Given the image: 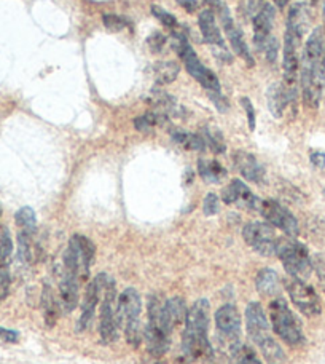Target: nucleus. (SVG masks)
<instances>
[{"mask_svg": "<svg viewBox=\"0 0 325 364\" xmlns=\"http://www.w3.org/2000/svg\"><path fill=\"white\" fill-rule=\"evenodd\" d=\"M219 197L216 193H207L203 203V211L206 216H214V214L219 213Z\"/></svg>", "mask_w": 325, "mask_h": 364, "instance_id": "obj_42", "label": "nucleus"}, {"mask_svg": "<svg viewBox=\"0 0 325 364\" xmlns=\"http://www.w3.org/2000/svg\"><path fill=\"white\" fill-rule=\"evenodd\" d=\"M272 21H275V6L270 4L262 5V9L253 16V42L263 50L266 38L271 36Z\"/></svg>", "mask_w": 325, "mask_h": 364, "instance_id": "obj_19", "label": "nucleus"}, {"mask_svg": "<svg viewBox=\"0 0 325 364\" xmlns=\"http://www.w3.org/2000/svg\"><path fill=\"white\" fill-rule=\"evenodd\" d=\"M165 309H166V316L169 323H171V326H179V324L185 323V318H187V304L182 297H172L166 301L165 304Z\"/></svg>", "mask_w": 325, "mask_h": 364, "instance_id": "obj_29", "label": "nucleus"}, {"mask_svg": "<svg viewBox=\"0 0 325 364\" xmlns=\"http://www.w3.org/2000/svg\"><path fill=\"white\" fill-rule=\"evenodd\" d=\"M233 161H235L236 170L243 174V178L250 182H262L265 178V168L262 164L244 151H236L233 154Z\"/></svg>", "mask_w": 325, "mask_h": 364, "instance_id": "obj_20", "label": "nucleus"}, {"mask_svg": "<svg viewBox=\"0 0 325 364\" xmlns=\"http://www.w3.org/2000/svg\"><path fill=\"white\" fill-rule=\"evenodd\" d=\"M243 237L246 243L253 251H257L262 256H276V248L279 238L272 225L265 223H249L243 230Z\"/></svg>", "mask_w": 325, "mask_h": 364, "instance_id": "obj_10", "label": "nucleus"}, {"mask_svg": "<svg viewBox=\"0 0 325 364\" xmlns=\"http://www.w3.org/2000/svg\"><path fill=\"white\" fill-rule=\"evenodd\" d=\"M201 136L204 138L206 147H209L214 154H224L226 151L222 133L216 127H204L201 129Z\"/></svg>", "mask_w": 325, "mask_h": 364, "instance_id": "obj_31", "label": "nucleus"}, {"mask_svg": "<svg viewBox=\"0 0 325 364\" xmlns=\"http://www.w3.org/2000/svg\"><path fill=\"white\" fill-rule=\"evenodd\" d=\"M166 42H167V37L165 34H161V32H155V34H152L147 38V45L150 47L153 53H160V51L165 48Z\"/></svg>", "mask_w": 325, "mask_h": 364, "instance_id": "obj_41", "label": "nucleus"}, {"mask_svg": "<svg viewBox=\"0 0 325 364\" xmlns=\"http://www.w3.org/2000/svg\"><path fill=\"white\" fill-rule=\"evenodd\" d=\"M13 255V242L9 229L0 232V269H9Z\"/></svg>", "mask_w": 325, "mask_h": 364, "instance_id": "obj_33", "label": "nucleus"}, {"mask_svg": "<svg viewBox=\"0 0 325 364\" xmlns=\"http://www.w3.org/2000/svg\"><path fill=\"white\" fill-rule=\"evenodd\" d=\"M199 28L203 32L204 41L212 47H225L224 37L220 34V29L216 23V15L212 10H204L199 15Z\"/></svg>", "mask_w": 325, "mask_h": 364, "instance_id": "obj_23", "label": "nucleus"}, {"mask_svg": "<svg viewBox=\"0 0 325 364\" xmlns=\"http://www.w3.org/2000/svg\"><path fill=\"white\" fill-rule=\"evenodd\" d=\"M15 220H16V225L19 227V232H26L29 233V235H34L35 227H37V218L32 208L29 206L21 208V210L16 213Z\"/></svg>", "mask_w": 325, "mask_h": 364, "instance_id": "obj_32", "label": "nucleus"}, {"mask_svg": "<svg viewBox=\"0 0 325 364\" xmlns=\"http://www.w3.org/2000/svg\"><path fill=\"white\" fill-rule=\"evenodd\" d=\"M172 48L175 53L179 55L180 60L184 61L187 70L192 74L193 79L198 83H201V87L206 88L207 91H216V93H220V82L217 79V75L214 74L211 69H207L201 64L199 58L192 48V45L188 43V38L185 37V34H182V32H174Z\"/></svg>", "mask_w": 325, "mask_h": 364, "instance_id": "obj_4", "label": "nucleus"}, {"mask_svg": "<svg viewBox=\"0 0 325 364\" xmlns=\"http://www.w3.org/2000/svg\"><path fill=\"white\" fill-rule=\"evenodd\" d=\"M198 171L206 182L209 184H219L226 176V171L224 170V166L219 164L216 160H199L198 161Z\"/></svg>", "mask_w": 325, "mask_h": 364, "instance_id": "obj_28", "label": "nucleus"}, {"mask_svg": "<svg viewBox=\"0 0 325 364\" xmlns=\"http://www.w3.org/2000/svg\"><path fill=\"white\" fill-rule=\"evenodd\" d=\"M324 193H325V191H324Z\"/></svg>", "mask_w": 325, "mask_h": 364, "instance_id": "obj_55", "label": "nucleus"}, {"mask_svg": "<svg viewBox=\"0 0 325 364\" xmlns=\"http://www.w3.org/2000/svg\"><path fill=\"white\" fill-rule=\"evenodd\" d=\"M263 50H265V56L266 60L270 63H276L277 60V51H279V42L275 36H270L266 38V42L263 45Z\"/></svg>", "mask_w": 325, "mask_h": 364, "instance_id": "obj_40", "label": "nucleus"}, {"mask_svg": "<svg viewBox=\"0 0 325 364\" xmlns=\"http://www.w3.org/2000/svg\"><path fill=\"white\" fill-rule=\"evenodd\" d=\"M155 125H158L157 114L155 112H147L145 115H141L134 120L136 129H139V132H142V133H148Z\"/></svg>", "mask_w": 325, "mask_h": 364, "instance_id": "obj_36", "label": "nucleus"}, {"mask_svg": "<svg viewBox=\"0 0 325 364\" xmlns=\"http://www.w3.org/2000/svg\"><path fill=\"white\" fill-rule=\"evenodd\" d=\"M141 297L139 292L134 288H128L120 294L119 301H116V314H119L120 326L125 323L139 320L141 318Z\"/></svg>", "mask_w": 325, "mask_h": 364, "instance_id": "obj_17", "label": "nucleus"}, {"mask_svg": "<svg viewBox=\"0 0 325 364\" xmlns=\"http://www.w3.org/2000/svg\"><path fill=\"white\" fill-rule=\"evenodd\" d=\"M216 326L220 343L233 352L241 343V316L235 305H224L216 311Z\"/></svg>", "mask_w": 325, "mask_h": 364, "instance_id": "obj_9", "label": "nucleus"}, {"mask_svg": "<svg viewBox=\"0 0 325 364\" xmlns=\"http://www.w3.org/2000/svg\"><path fill=\"white\" fill-rule=\"evenodd\" d=\"M257 291L263 297H275L281 291V279H279L277 273L271 269H263L258 272L255 279Z\"/></svg>", "mask_w": 325, "mask_h": 364, "instance_id": "obj_24", "label": "nucleus"}, {"mask_svg": "<svg viewBox=\"0 0 325 364\" xmlns=\"http://www.w3.org/2000/svg\"><path fill=\"white\" fill-rule=\"evenodd\" d=\"M276 256L281 259L285 272L292 278L307 279L313 272V259L309 257L307 246L289 238H279Z\"/></svg>", "mask_w": 325, "mask_h": 364, "instance_id": "obj_5", "label": "nucleus"}, {"mask_svg": "<svg viewBox=\"0 0 325 364\" xmlns=\"http://www.w3.org/2000/svg\"><path fill=\"white\" fill-rule=\"evenodd\" d=\"M152 73L157 83H160V85H166V83H171L177 79L180 66L179 63L175 61H160L152 68Z\"/></svg>", "mask_w": 325, "mask_h": 364, "instance_id": "obj_27", "label": "nucleus"}, {"mask_svg": "<svg viewBox=\"0 0 325 364\" xmlns=\"http://www.w3.org/2000/svg\"><path fill=\"white\" fill-rule=\"evenodd\" d=\"M165 304L158 296L148 297V324L144 328V341L153 356H162L171 346L174 328L166 316Z\"/></svg>", "mask_w": 325, "mask_h": 364, "instance_id": "obj_3", "label": "nucleus"}, {"mask_svg": "<svg viewBox=\"0 0 325 364\" xmlns=\"http://www.w3.org/2000/svg\"><path fill=\"white\" fill-rule=\"evenodd\" d=\"M260 352L265 356V361L268 364H284L285 363V355H284V350L281 348V346L272 339L265 341L263 343H260L258 346Z\"/></svg>", "mask_w": 325, "mask_h": 364, "instance_id": "obj_30", "label": "nucleus"}, {"mask_svg": "<svg viewBox=\"0 0 325 364\" xmlns=\"http://www.w3.org/2000/svg\"><path fill=\"white\" fill-rule=\"evenodd\" d=\"M311 161L317 168H325V154L324 152H313L311 154Z\"/></svg>", "mask_w": 325, "mask_h": 364, "instance_id": "obj_48", "label": "nucleus"}, {"mask_svg": "<svg viewBox=\"0 0 325 364\" xmlns=\"http://www.w3.org/2000/svg\"><path fill=\"white\" fill-rule=\"evenodd\" d=\"M209 302L199 299L187 311L185 329L182 334V356L185 361L212 358L209 342Z\"/></svg>", "mask_w": 325, "mask_h": 364, "instance_id": "obj_2", "label": "nucleus"}, {"mask_svg": "<svg viewBox=\"0 0 325 364\" xmlns=\"http://www.w3.org/2000/svg\"><path fill=\"white\" fill-rule=\"evenodd\" d=\"M241 104H243V107H244L246 114H247V122H249V129H250V132H253V129H255V110H253L252 102H250V100H247V97H243Z\"/></svg>", "mask_w": 325, "mask_h": 364, "instance_id": "obj_44", "label": "nucleus"}, {"mask_svg": "<svg viewBox=\"0 0 325 364\" xmlns=\"http://www.w3.org/2000/svg\"><path fill=\"white\" fill-rule=\"evenodd\" d=\"M275 4L282 9V6H285V5L289 4V0H275Z\"/></svg>", "mask_w": 325, "mask_h": 364, "instance_id": "obj_51", "label": "nucleus"}, {"mask_svg": "<svg viewBox=\"0 0 325 364\" xmlns=\"http://www.w3.org/2000/svg\"><path fill=\"white\" fill-rule=\"evenodd\" d=\"M233 356V364H262V361L258 360L257 353L249 346H239L231 352Z\"/></svg>", "mask_w": 325, "mask_h": 364, "instance_id": "obj_34", "label": "nucleus"}, {"mask_svg": "<svg viewBox=\"0 0 325 364\" xmlns=\"http://www.w3.org/2000/svg\"><path fill=\"white\" fill-rule=\"evenodd\" d=\"M18 257L21 262L28 264L32 257V235L26 232L18 233Z\"/></svg>", "mask_w": 325, "mask_h": 364, "instance_id": "obj_35", "label": "nucleus"}, {"mask_svg": "<svg viewBox=\"0 0 325 364\" xmlns=\"http://www.w3.org/2000/svg\"><path fill=\"white\" fill-rule=\"evenodd\" d=\"M19 341V334L16 331L0 328V342L4 343H16Z\"/></svg>", "mask_w": 325, "mask_h": 364, "instance_id": "obj_47", "label": "nucleus"}, {"mask_svg": "<svg viewBox=\"0 0 325 364\" xmlns=\"http://www.w3.org/2000/svg\"><path fill=\"white\" fill-rule=\"evenodd\" d=\"M10 292V272L9 269H0V302L5 301Z\"/></svg>", "mask_w": 325, "mask_h": 364, "instance_id": "obj_43", "label": "nucleus"}, {"mask_svg": "<svg viewBox=\"0 0 325 364\" xmlns=\"http://www.w3.org/2000/svg\"><path fill=\"white\" fill-rule=\"evenodd\" d=\"M96 256V246L89 238L74 235L70 238L66 252H64V269L74 272L80 283L89 278V269Z\"/></svg>", "mask_w": 325, "mask_h": 364, "instance_id": "obj_7", "label": "nucleus"}, {"mask_svg": "<svg viewBox=\"0 0 325 364\" xmlns=\"http://www.w3.org/2000/svg\"><path fill=\"white\" fill-rule=\"evenodd\" d=\"M217 13H219V16H220V21H222V24H224V29L226 32V37H228V41L231 43V48L235 50V53L241 56L243 60L247 64H249V66H253V58L250 55V50H249V47H247V43L244 41L243 32L236 28L235 21H233L228 6L222 5L217 10Z\"/></svg>", "mask_w": 325, "mask_h": 364, "instance_id": "obj_15", "label": "nucleus"}, {"mask_svg": "<svg viewBox=\"0 0 325 364\" xmlns=\"http://www.w3.org/2000/svg\"><path fill=\"white\" fill-rule=\"evenodd\" d=\"M266 97H268V106L272 117L281 119L285 107L290 104L282 83H272V85L268 88V91H266Z\"/></svg>", "mask_w": 325, "mask_h": 364, "instance_id": "obj_26", "label": "nucleus"}, {"mask_svg": "<svg viewBox=\"0 0 325 364\" xmlns=\"http://www.w3.org/2000/svg\"><path fill=\"white\" fill-rule=\"evenodd\" d=\"M324 18H325V0H324Z\"/></svg>", "mask_w": 325, "mask_h": 364, "instance_id": "obj_52", "label": "nucleus"}, {"mask_svg": "<svg viewBox=\"0 0 325 364\" xmlns=\"http://www.w3.org/2000/svg\"><path fill=\"white\" fill-rule=\"evenodd\" d=\"M106 273H101L97 275L93 282H89L87 284V289H84V296H83V302H82V314L79 318V323H77V331L82 333V331H87L91 323L94 320V314H96V307L97 302L104 292V284H106Z\"/></svg>", "mask_w": 325, "mask_h": 364, "instance_id": "obj_13", "label": "nucleus"}, {"mask_svg": "<svg viewBox=\"0 0 325 364\" xmlns=\"http://www.w3.org/2000/svg\"><path fill=\"white\" fill-rule=\"evenodd\" d=\"M285 288L290 296V301L294 302L295 307L307 316H317L322 311L321 299L317 292L307 284L303 279L289 278L285 282Z\"/></svg>", "mask_w": 325, "mask_h": 364, "instance_id": "obj_11", "label": "nucleus"}, {"mask_svg": "<svg viewBox=\"0 0 325 364\" xmlns=\"http://www.w3.org/2000/svg\"><path fill=\"white\" fill-rule=\"evenodd\" d=\"M182 146H184L185 149H188V151H198V152H201V151H204V149H206V142H204L203 136H201V133L199 134L187 133V138H185L184 144H182Z\"/></svg>", "mask_w": 325, "mask_h": 364, "instance_id": "obj_37", "label": "nucleus"}, {"mask_svg": "<svg viewBox=\"0 0 325 364\" xmlns=\"http://www.w3.org/2000/svg\"><path fill=\"white\" fill-rule=\"evenodd\" d=\"M0 216H2V206H0Z\"/></svg>", "mask_w": 325, "mask_h": 364, "instance_id": "obj_53", "label": "nucleus"}, {"mask_svg": "<svg viewBox=\"0 0 325 364\" xmlns=\"http://www.w3.org/2000/svg\"><path fill=\"white\" fill-rule=\"evenodd\" d=\"M204 2L207 4V5H211V9H212V11H217L220 6H222L224 4H222V0H204Z\"/></svg>", "mask_w": 325, "mask_h": 364, "instance_id": "obj_50", "label": "nucleus"}, {"mask_svg": "<svg viewBox=\"0 0 325 364\" xmlns=\"http://www.w3.org/2000/svg\"><path fill=\"white\" fill-rule=\"evenodd\" d=\"M222 200L226 205H238L244 208V210L253 211H258L260 203H262V200H258L255 195L250 192V188L239 179L231 181L230 186H226L224 188Z\"/></svg>", "mask_w": 325, "mask_h": 364, "instance_id": "obj_16", "label": "nucleus"}, {"mask_svg": "<svg viewBox=\"0 0 325 364\" xmlns=\"http://www.w3.org/2000/svg\"><path fill=\"white\" fill-rule=\"evenodd\" d=\"M313 2H316V0H313Z\"/></svg>", "mask_w": 325, "mask_h": 364, "instance_id": "obj_54", "label": "nucleus"}, {"mask_svg": "<svg viewBox=\"0 0 325 364\" xmlns=\"http://www.w3.org/2000/svg\"><path fill=\"white\" fill-rule=\"evenodd\" d=\"M102 23L109 31L112 32H120L126 28V21L119 15H104Z\"/></svg>", "mask_w": 325, "mask_h": 364, "instance_id": "obj_38", "label": "nucleus"}, {"mask_svg": "<svg viewBox=\"0 0 325 364\" xmlns=\"http://www.w3.org/2000/svg\"><path fill=\"white\" fill-rule=\"evenodd\" d=\"M313 270H316L317 278H319V282H321V284L324 286V289H325V257L316 256L313 259Z\"/></svg>", "mask_w": 325, "mask_h": 364, "instance_id": "obj_45", "label": "nucleus"}, {"mask_svg": "<svg viewBox=\"0 0 325 364\" xmlns=\"http://www.w3.org/2000/svg\"><path fill=\"white\" fill-rule=\"evenodd\" d=\"M147 102L153 106V112H158L166 117H175L182 112V107L179 106L177 100L162 90H153Z\"/></svg>", "mask_w": 325, "mask_h": 364, "instance_id": "obj_22", "label": "nucleus"}, {"mask_svg": "<svg viewBox=\"0 0 325 364\" xmlns=\"http://www.w3.org/2000/svg\"><path fill=\"white\" fill-rule=\"evenodd\" d=\"M120 321L119 314H116V289L114 278L107 277L106 284H104L102 292V304H101V323H99V334L102 343H114L119 339Z\"/></svg>", "mask_w": 325, "mask_h": 364, "instance_id": "obj_8", "label": "nucleus"}, {"mask_svg": "<svg viewBox=\"0 0 325 364\" xmlns=\"http://www.w3.org/2000/svg\"><path fill=\"white\" fill-rule=\"evenodd\" d=\"M177 4H180L187 11H190V13L197 11V9H198L197 0H177Z\"/></svg>", "mask_w": 325, "mask_h": 364, "instance_id": "obj_49", "label": "nucleus"}, {"mask_svg": "<svg viewBox=\"0 0 325 364\" xmlns=\"http://www.w3.org/2000/svg\"><path fill=\"white\" fill-rule=\"evenodd\" d=\"M270 320L275 333L289 346H302L304 342V334L300 323L292 314L287 302L282 297H276L270 302Z\"/></svg>", "mask_w": 325, "mask_h": 364, "instance_id": "obj_6", "label": "nucleus"}, {"mask_svg": "<svg viewBox=\"0 0 325 364\" xmlns=\"http://www.w3.org/2000/svg\"><path fill=\"white\" fill-rule=\"evenodd\" d=\"M300 69L304 106L317 109L325 87V34L322 28L314 29L304 45Z\"/></svg>", "mask_w": 325, "mask_h": 364, "instance_id": "obj_1", "label": "nucleus"}, {"mask_svg": "<svg viewBox=\"0 0 325 364\" xmlns=\"http://www.w3.org/2000/svg\"><path fill=\"white\" fill-rule=\"evenodd\" d=\"M152 13H153V16L158 19V21H161L166 26V28H175V26H177V19H175V16H172L171 13H167L166 10L160 9L158 5L152 6Z\"/></svg>", "mask_w": 325, "mask_h": 364, "instance_id": "obj_39", "label": "nucleus"}, {"mask_svg": "<svg viewBox=\"0 0 325 364\" xmlns=\"http://www.w3.org/2000/svg\"><path fill=\"white\" fill-rule=\"evenodd\" d=\"M246 328L247 334L252 339L253 343H263L265 341L271 339L270 333V323L268 318L265 315V310L262 304L258 302H250L246 309Z\"/></svg>", "mask_w": 325, "mask_h": 364, "instance_id": "obj_14", "label": "nucleus"}, {"mask_svg": "<svg viewBox=\"0 0 325 364\" xmlns=\"http://www.w3.org/2000/svg\"><path fill=\"white\" fill-rule=\"evenodd\" d=\"M79 284L80 279L74 272L67 269L62 270V278L60 282V304L66 314L74 311L79 305Z\"/></svg>", "mask_w": 325, "mask_h": 364, "instance_id": "obj_18", "label": "nucleus"}, {"mask_svg": "<svg viewBox=\"0 0 325 364\" xmlns=\"http://www.w3.org/2000/svg\"><path fill=\"white\" fill-rule=\"evenodd\" d=\"M258 211L262 213L266 223L276 227L279 230H282L287 237L295 238L298 237V233H300L298 220L295 219L294 214H292L287 208L279 203V201L265 200L260 203Z\"/></svg>", "mask_w": 325, "mask_h": 364, "instance_id": "obj_12", "label": "nucleus"}, {"mask_svg": "<svg viewBox=\"0 0 325 364\" xmlns=\"http://www.w3.org/2000/svg\"><path fill=\"white\" fill-rule=\"evenodd\" d=\"M42 310H43V318H45V324H47V328H53L57 321V318H60L61 304L60 301H56L53 289L47 284L43 286V291H42Z\"/></svg>", "mask_w": 325, "mask_h": 364, "instance_id": "obj_25", "label": "nucleus"}, {"mask_svg": "<svg viewBox=\"0 0 325 364\" xmlns=\"http://www.w3.org/2000/svg\"><path fill=\"white\" fill-rule=\"evenodd\" d=\"M311 24V9L308 4L298 2L290 6L287 18V31L297 37H303L307 34Z\"/></svg>", "mask_w": 325, "mask_h": 364, "instance_id": "obj_21", "label": "nucleus"}, {"mask_svg": "<svg viewBox=\"0 0 325 364\" xmlns=\"http://www.w3.org/2000/svg\"><path fill=\"white\" fill-rule=\"evenodd\" d=\"M209 97H211L214 106H216L220 110V112H226V110L230 109L228 101H226L220 93H216V91H209Z\"/></svg>", "mask_w": 325, "mask_h": 364, "instance_id": "obj_46", "label": "nucleus"}]
</instances>
